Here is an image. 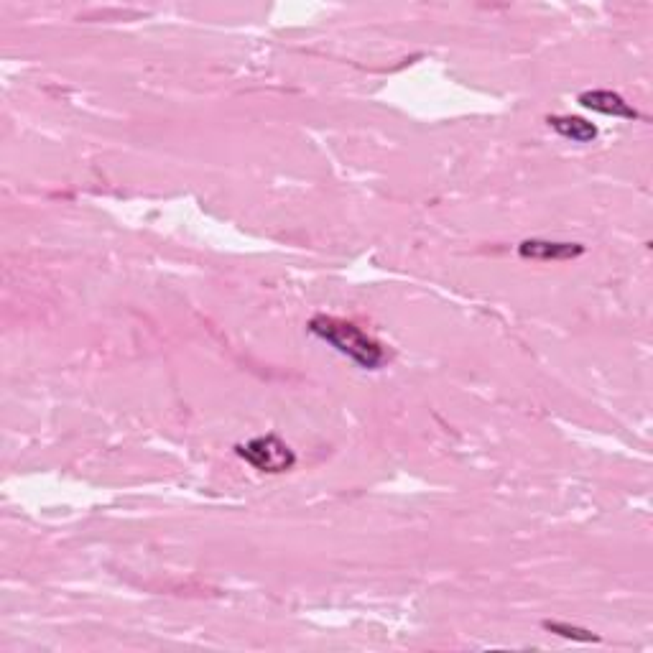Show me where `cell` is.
Listing matches in <instances>:
<instances>
[{
	"label": "cell",
	"instance_id": "obj_1",
	"mask_svg": "<svg viewBox=\"0 0 653 653\" xmlns=\"http://www.w3.org/2000/svg\"><path fill=\"white\" fill-rule=\"evenodd\" d=\"M307 332L312 337H317V340H322L324 345H330L335 353L353 360L363 370H381L388 360L386 347L375 337H370L365 330H360L358 324L347 322V319L317 314V317L309 319Z\"/></svg>",
	"mask_w": 653,
	"mask_h": 653
},
{
	"label": "cell",
	"instance_id": "obj_2",
	"mask_svg": "<svg viewBox=\"0 0 653 653\" xmlns=\"http://www.w3.org/2000/svg\"><path fill=\"white\" fill-rule=\"evenodd\" d=\"M235 455L248 462L253 470L266 475H284L294 470L296 452L279 437V434H261L235 447Z\"/></svg>",
	"mask_w": 653,
	"mask_h": 653
},
{
	"label": "cell",
	"instance_id": "obj_4",
	"mask_svg": "<svg viewBox=\"0 0 653 653\" xmlns=\"http://www.w3.org/2000/svg\"><path fill=\"white\" fill-rule=\"evenodd\" d=\"M518 256L523 261H574V258L585 256V245L531 238L518 245Z\"/></svg>",
	"mask_w": 653,
	"mask_h": 653
},
{
	"label": "cell",
	"instance_id": "obj_6",
	"mask_svg": "<svg viewBox=\"0 0 653 653\" xmlns=\"http://www.w3.org/2000/svg\"><path fill=\"white\" fill-rule=\"evenodd\" d=\"M541 625H544V631L554 633V636L569 638V641H580V643H597V641H600V636H595V633L587 631V628H577V625L562 623V620H544Z\"/></svg>",
	"mask_w": 653,
	"mask_h": 653
},
{
	"label": "cell",
	"instance_id": "obj_5",
	"mask_svg": "<svg viewBox=\"0 0 653 653\" xmlns=\"http://www.w3.org/2000/svg\"><path fill=\"white\" fill-rule=\"evenodd\" d=\"M549 128L554 133H559L562 138L572 143H592L600 131H597V125L590 123V120L580 118V115H549L546 118Z\"/></svg>",
	"mask_w": 653,
	"mask_h": 653
},
{
	"label": "cell",
	"instance_id": "obj_3",
	"mask_svg": "<svg viewBox=\"0 0 653 653\" xmlns=\"http://www.w3.org/2000/svg\"><path fill=\"white\" fill-rule=\"evenodd\" d=\"M577 103L585 110H592V113L608 115V118H620V120H641L643 115L633 108L628 100H625L620 92L613 90H587L577 97Z\"/></svg>",
	"mask_w": 653,
	"mask_h": 653
}]
</instances>
